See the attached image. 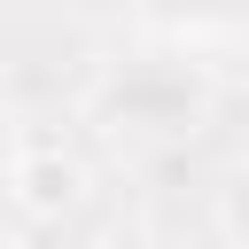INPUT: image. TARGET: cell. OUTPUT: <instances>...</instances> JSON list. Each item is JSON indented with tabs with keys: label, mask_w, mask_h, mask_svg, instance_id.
Here are the masks:
<instances>
[{
	"label": "cell",
	"mask_w": 249,
	"mask_h": 249,
	"mask_svg": "<svg viewBox=\"0 0 249 249\" xmlns=\"http://www.w3.org/2000/svg\"><path fill=\"white\" fill-rule=\"evenodd\" d=\"M16 179H23V202H31V210H62V202L78 195V171H70V163H54V156H31Z\"/></svg>",
	"instance_id": "cell-1"
},
{
	"label": "cell",
	"mask_w": 249,
	"mask_h": 249,
	"mask_svg": "<svg viewBox=\"0 0 249 249\" xmlns=\"http://www.w3.org/2000/svg\"><path fill=\"white\" fill-rule=\"evenodd\" d=\"M233 226H249V179H241V195H233Z\"/></svg>",
	"instance_id": "cell-2"
}]
</instances>
